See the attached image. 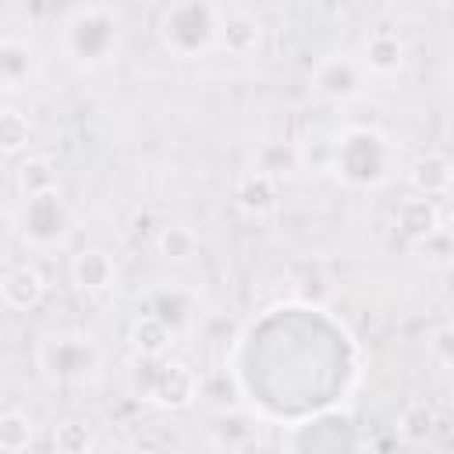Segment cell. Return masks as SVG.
I'll return each instance as SVG.
<instances>
[{
  "label": "cell",
  "instance_id": "6da1fadb",
  "mask_svg": "<svg viewBox=\"0 0 454 454\" xmlns=\"http://www.w3.org/2000/svg\"><path fill=\"white\" fill-rule=\"evenodd\" d=\"M333 170L358 188L383 184L394 170V145L372 128H351L333 142Z\"/></svg>",
  "mask_w": 454,
  "mask_h": 454
},
{
  "label": "cell",
  "instance_id": "7a4b0ae2",
  "mask_svg": "<svg viewBox=\"0 0 454 454\" xmlns=\"http://www.w3.org/2000/svg\"><path fill=\"white\" fill-rule=\"evenodd\" d=\"M160 43L174 57H199L220 46V14L206 0H177L160 18Z\"/></svg>",
  "mask_w": 454,
  "mask_h": 454
},
{
  "label": "cell",
  "instance_id": "3957f363",
  "mask_svg": "<svg viewBox=\"0 0 454 454\" xmlns=\"http://www.w3.org/2000/svg\"><path fill=\"white\" fill-rule=\"evenodd\" d=\"M121 39L117 18L103 7H78L64 21V53L82 67H99L114 57Z\"/></svg>",
  "mask_w": 454,
  "mask_h": 454
},
{
  "label": "cell",
  "instance_id": "277c9868",
  "mask_svg": "<svg viewBox=\"0 0 454 454\" xmlns=\"http://www.w3.org/2000/svg\"><path fill=\"white\" fill-rule=\"evenodd\" d=\"M14 223H18V234H21V241L28 248L53 252V248H60L67 241V234L74 227V216H71L64 195L57 188H50V192H39V195L21 199Z\"/></svg>",
  "mask_w": 454,
  "mask_h": 454
},
{
  "label": "cell",
  "instance_id": "5b68a950",
  "mask_svg": "<svg viewBox=\"0 0 454 454\" xmlns=\"http://www.w3.org/2000/svg\"><path fill=\"white\" fill-rule=\"evenodd\" d=\"M138 372L145 376V383H135V390L160 404V408H188L199 394H202V380L195 376V369L181 358H167V355H142Z\"/></svg>",
  "mask_w": 454,
  "mask_h": 454
},
{
  "label": "cell",
  "instance_id": "8992f818",
  "mask_svg": "<svg viewBox=\"0 0 454 454\" xmlns=\"http://www.w3.org/2000/svg\"><path fill=\"white\" fill-rule=\"evenodd\" d=\"M35 362H39L43 376L53 380V383H82L85 376L96 372L99 348H96V340L89 333L60 330V333L43 337V344L35 351Z\"/></svg>",
  "mask_w": 454,
  "mask_h": 454
},
{
  "label": "cell",
  "instance_id": "52a82bcc",
  "mask_svg": "<svg viewBox=\"0 0 454 454\" xmlns=\"http://www.w3.org/2000/svg\"><path fill=\"white\" fill-rule=\"evenodd\" d=\"M312 89L326 99H355L365 89V64H358L355 57H326L316 74H312Z\"/></svg>",
  "mask_w": 454,
  "mask_h": 454
},
{
  "label": "cell",
  "instance_id": "ba28073f",
  "mask_svg": "<svg viewBox=\"0 0 454 454\" xmlns=\"http://www.w3.org/2000/svg\"><path fill=\"white\" fill-rule=\"evenodd\" d=\"M0 298L11 312H32L43 305L46 298V277L39 266L32 262H14L7 266L4 280H0Z\"/></svg>",
  "mask_w": 454,
  "mask_h": 454
},
{
  "label": "cell",
  "instance_id": "9c48e42d",
  "mask_svg": "<svg viewBox=\"0 0 454 454\" xmlns=\"http://www.w3.org/2000/svg\"><path fill=\"white\" fill-rule=\"evenodd\" d=\"M67 273H71V284L78 291H85V294H99V291H110L117 284V262L103 248L74 252L71 262H67Z\"/></svg>",
  "mask_w": 454,
  "mask_h": 454
},
{
  "label": "cell",
  "instance_id": "30bf717a",
  "mask_svg": "<svg viewBox=\"0 0 454 454\" xmlns=\"http://www.w3.org/2000/svg\"><path fill=\"white\" fill-rule=\"evenodd\" d=\"M397 231L408 238V241H426L429 234L440 231V206L433 202V195H415V199H404L397 206V216H394Z\"/></svg>",
  "mask_w": 454,
  "mask_h": 454
},
{
  "label": "cell",
  "instance_id": "8fae6325",
  "mask_svg": "<svg viewBox=\"0 0 454 454\" xmlns=\"http://www.w3.org/2000/svg\"><path fill=\"white\" fill-rule=\"evenodd\" d=\"M259 39H262V25L255 14H245V11H234V14H223L220 18V46L234 57H248L259 50Z\"/></svg>",
  "mask_w": 454,
  "mask_h": 454
},
{
  "label": "cell",
  "instance_id": "7c38bea8",
  "mask_svg": "<svg viewBox=\"0 0 454 454\" xmlns=\"http://www.w3.org/2000/svg\"><path fill=\"white\" fill-rule=\"evenodd\" d=\"M32 64H35L32 46L18 35H7L4 46H0V85H4V92H18L21 85H28Z\"/></svg>",
  "mask_w": 454,
  "mask_h": 454
},
{
  "label": "cell",
  "instance_id": "4fadbf2b",
  "mask_svg": "<svg viewBox=\"0 0 454 454\" xmlns=\"http://www.w3.org/2000/svg\"><path fill=\"white\" fill-rule=\"evenodd\" d=\"M411 184H415L419 195H433L436 199L454 184V163L447 156H440V153H429L411 167Z\"/></svg>",
  "mask_w": 454,
  "mask_h": 454
},
{
  "label": "cell",
  "instance_id": "5bb4252c",
  "mask_svg": "<svg viewBox=\"0 0 454 454\" xmlns=\"http://www.w3.org/2000/svg\"><path fill=\"white\" fill-rule=\"evenodd\" d=\"M50 188H57V167L46 156H25L14 167L18 199H28V195H39V192H50Z\"/></svg>",
  "mask_w": 454,
  "mask_h": 454
},
{
  "label": "cell",
  "instance_id": "9a60e30c",
  "mask_svg": "<svg viewBox=\"0 0 454 454\" xmlns=\"http://www.w3.org/2000/svg\"><path fill=\"white\" fill-rule=\"evenodd\" d=\"M277 195H280V181L262 174V170H252L241 177L238 184V206L248 209V213H266L277 206Z\"/></svg>",
  "mask_w": 454,
  "mask_h": 454
},
{
  "label": "cell",
  "instance_id": "2e32d148",
  "mask_svg": "<svg viewBox=\"0 0 454 454\" xmlns=\"http://www.w3.org/2000/svg\"><path fill=\"white\" fill-rule=\"evenodd\" d=\"M131 344L138 355H167V348L174 344V330L160 316L138 312V319L131 323Z\"/></svg>",
  "mask_w": 454,
  "mask_h": 454
},
{
  "label": "cell",
  "instance_id": "e0dca14e",
  "mask_svg": "<svg viewBox=\"0 0 454 454\" xmlns=\"http://www.w3.org/2000/svg\"><path fill=\"white\" fill-rule=\"evenodd\" d=\"M401 60H404V46H401V39H397L394 32H376V35H369L365 57H362L365 71H372V74H394V71L401 67Z\"/></svg>",
  "mask_w": 454,
  "mask_h": 454
},
{
  "label": "cell",
  "instance_id": "ac0fdd59",
  "mask_svg": "<svg viewBox=\"0 0 454 454\" xmlns=\"http://www.w3.org/2000/svg\"><path fill=\"white\" fill-rule=\"evenodd\" d=\"M145 312L160 316L170 330L192 323V316H195V312H192V294H184V291H177V287H160V291H153Z\"/></svg>",
  "mask_w": 454,
  "mask_h": 454
},
{
  "label": "cell",
  "instance_id": "d6986e66",
  "mask_svg": "<svg viewBox=\"0 0 454 454\" xmlns=\"http://www.w3.org/2000/svg\"><path fill=\"white\" fill-rule=\"evenodd\" d=\"M156 252L170 262H188V259L199 255V234L184 223H167L156 234Z\"/></svg>",
  "mask_w": 454,
  "mask_h": 454
},
{
  "label": "cell",
  "instance_id": "ffe728a7",
  "mask_svg": "<svg viewBox=\"0 0 454 454\" xmlns=\"http://www.w3.org/2000/svg\"><path fill=\"white\" fill-rule=\"evenodd\" d=\"M32 436H35V426H32V419L25 411H14V408L0 411V454L28 450Z\"/></svg>",
  "mask_w": 454,
  "mask_h": 454
},
{
  "label": "cell",
  "instance_id": "44dd1931",
  "mask_svg": "<svg viewBox=\"0 0 454 454\" xmlns=\"http://www.w3.org/2000/svg\"><path fill=\"white\" fill-rule=\"evenodd\" d=\"M28 135H32V124H28V114H21L18 106H4L0 110V149L4 156H18L21 149H28Z\"/></svg>",
  "mask_w": 454,
  "mask_h": 454
},
{
  "label": "cell",
  "instance_id": "7402d4cb",
  "mask_svg": "<svg viewBox=\"0 0 454 454\" xmlns=\"http://www.w3.org/2000/svg\"><path fill=\"white\" fill-rule=\"evenodd\" d=\"M301 163V153L298 149H291V145H284V142H266L259 153H255V170H262V174H270V177H287L294 167Z\"/></svg>",
  "mask_w": 454,
  "mask_h": 454
},
{
  "label": "cell",
  "instance_id": "603a6c76",
  "mask_svg": "<svg viewBox=\"0 0 454 454\" xmlns=\"http://www.w3.org/2000/svg\"><path fill=\"white\" fill-rule=\"evenodd\" d=\"M53 447L64 450V454H82V450L92 447V436H89V429L82 422H60L53 429Z\"/></svg>",
  "mask_w": 454,
  "mask_h": 454
},
{
  "label": "cell",
  "instance_id": "cb8c5ba5",
  "mask_svg": "<svg viewBox=\"0 0 454 454\" xmlns=\"http://www.w3.org/2000/svg\"><path fill=\"white\" fill-rule=\"evenodd\" d=\"M429 429H433V411L422 408V404H411V408L401 415V422H397V433H401L404 440H426Z\"/></svg>",
  "mask_w": 454,
  "mask_h": 454
},
{
  "label": "cell",
  "instance_id": "d4e9b609",
  "mask_svg": "<svg viewBox=\"0 0 454 454\" xmlns=\"http://www.w3.org/2000/svg\"><path fill=\"white\" fill-rule=\"evenodd\" d=\"M433 348H436L447 362H454V326H443V330L433 337Z\"/></svg>",
  "mask_w": 454,
  "mask_h": 454
}]
</instances>
